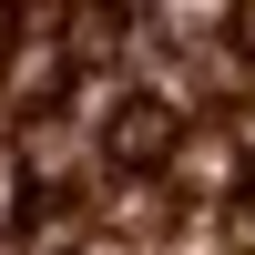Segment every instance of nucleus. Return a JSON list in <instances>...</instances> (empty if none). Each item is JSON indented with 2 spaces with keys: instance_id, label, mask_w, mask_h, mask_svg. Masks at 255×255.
<instances>
[{
  "instance_id": "obj_1",
  "label": "nucleus",
  "mask_w": 255,
  "mask_h": 255,
  "mask_svg": "<svg viewBox=\"0 0 255 255\" xmlns=\"http://www.w3.org/2000/svg\"><path fill=\"white\" fill-rule=\"evenodd\" d=\"M113 153L123 163H163L174 153V113H163V102H133V113L113 123Z\"/></svg>"
}]
</instances>
